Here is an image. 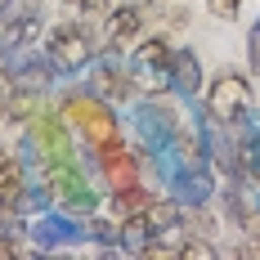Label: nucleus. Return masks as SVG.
Masks as SVG:
<instances>
[{
    "label": "nucleus",
    "instance_id": "12",
    "mask_svg": "<svg viewBox=\"0 0 260 260\" xmlns=\"http://www.w3.org/2000/svg\"><path fill=\"white\" fill-rule=\"evenodd\" d=\"M180 260H215V247H211L202 234H188L184 229V242H180Z\"/></svg>",
    "mask_w": 260,
    "mask_h": 260
},
{
    "label": "nucleus",
    "instance_id": "8",
    "mask_svg": "<svg viewBox=\"0 0 260 260\" xmlns=\"http://www.w3.org/2000/svg\"><path fill=\"white\" fill-rule=\"evenodd\" d=\"M171 85L184 90V94H198V90H202V68H198V58L188 50L171 54Z\"/></svg>",
    "mask_w": 260,
    "mask_h": 260
},
{
    "label": "nucleus",
    "instance_id": "2",
    "mask_svg": "<svg viewBox=\"0 0 260 260\" xmlns=\"http://www.w3.org/2000/svg\"><path fill=\"white\" fill-rule=\"evenodd\" d=\"M251 85H247V77L242 72H220V77L211 81L207 90V108L215 121H224V126H234V121H242L247 112H251Z\"/></svg>",
    "mask_w": 260,
    "mask_h": 260
},
{
    "label": "nucleus",
    "instance_id": "5",
    "mask_svg": "<svg viewBox=\"0 0 260 260\" xmlns=\"http://www.w3.org/2000/svg\"><path fill=\"white\" fill-rule=\"evenodd\" d=\"M50 58L58 63V68H81L85 58H90V36H85V27L72 18V23H58L50 27Z\"/></svg>",
    "mask_w": 260,
    "mask_h": 260
},
{
    "label": "nucleus",
    "instance_id": "1",
    "mask_svg": "<svg viewBox=\"0 0 260 260\" xmlns=\"http://www.w3.org/2000/svg\"><path fill=\"white\" fill-rule=\"evenodd\" d=\"M63 117H68V126L81 130V139H85L94 153L108 148L112 139H121V130H117V121H112L108 104L94 99V94H68V99H63Z\"/></svg>",
    "mask_w": 260,
    "mask_h": 260
},
{
    "label": "nucleus",
    "instance_id": "16",
    "mask_svg": "<svg viewBox=\"0 0 260 260\" xmlns=\"http://www.w3.org/2000/svg\"><path fill=\"white\" fill-rule=\"evenodd\" d=\"M18 251H23V247L14 242V234H9V238H0V256H18Z\"/></svg>",
    "mask_w": 260,
    "mask_h": 260
},
{
    "label": "nucleus",
    "instance_id": "17",
    "mask_svg": "<svg viewBox=\"0 0 260 260\" xmlns=\"http://www.w3.org/2000/svg\"><path fill=\"white\" fill-rule=\"evenodd\" d=\"M5 161H9V157H5V148H0V171H5Z\"/></svg>",
    "mask_w": 260,
    "mask_h": 260
},
{
    "label": "nucleus",
    "instance_id": "6",
    "mask_svg": "<svg viewBox=\"0 0 260 260\" xmlns=\"http://www.w3.org/2000/svg\"><path fill=\"white\" fill-rule=\"evenodd\" d=\"M99 166H104V175H108V184H112V188L139 180V157L126 153V148H121V139H112L108 148H99Z\"/></svg>",
    "mask_w": 260,
    "mask_h": 260
},
{
    "label": "nucleus",
    "instance_id": "15",
    "mask_svg": "<svg viewBox=\"0 0 260 260\" xmlns=\"http://www.w3.org/2000/svg\"><path fill=\"white\" fill-rule=\"evenodd\" d=\"M247 58H251V72H260V23L251 27V36H247Z\"/></svg>",
    "mask_w": 260,
    "mask_h": 260
},
{
    "label": "nucleus",
    "instance_id": "14",
    "mask_svg": "<svg viewBox=\"0 0 260 260\" xmlns=\"http://www.w3.org/2000/svg\"><path fill=\"white\" fill-rule=\"evenodd\" d=\"M207 9L215 14V18H224V23L238 18V0H207Z\"/></svg>",
    "mask_w": 260,
    "mask_h": 260
},
{
    "label": "nucleus",
    "instance_id": "4",
    "mask_svg": "<svg viewBox=\"0 0 260 260\" xmlns=\"http://www.w3.org/2000/svg\"><path fill=\"white\" fill-rule=\"evenodd\" d=\"M45 193H54L63 207H72V211H94V193H90L85 175L77 171V161H68V166H45Z\"/></svg>",
    "mask_w": 260,
    "mask_h": 260
},
{
    "label": "nucleus",
    "instance_id": "3",
    "mask_svg": "<svg viewBox=\"0 0 260 260\" xmlns=\"http://www.w3.org/2000/svg\"><path fill=\"white\" fill-rule=\"evenodd\" d=\"M31 148L41 153V166H68V161H72V135H68V117L36 112V117H31Z\"/></svg>",
    "mask_w": 260,
    "mask_h": 260
},
{
    "label": "nucleus",
    "instance_id": "9",
    "mask_svg": "<svg viewBox=\"0 0 260 260\" xmlns=\"http://www.w3.org/2000/svg\"><path fill=\"white\" fill-rule=\"evenodd\" d=\"M139 27H144V9H139V5H121V9L108 18V45H121L130 36H139Z\"/></svg>",
    "mask_w": 260,
    "mask_h": 260
},
{
    "label": "nucleus",
    "instance_id": "11",
    "mask_svg": "<svg viewBox=\"0 0 260 260\" xmlns=\"http://www.w3.org/2000/svg\"><path fill=\"white\" fill-rule=\"evenodd\" d=\"M94 85H99V94H104V99H117V104H121V99L130 94V85H135V81H130L126 72H117V68H99V72H94Z\"/></svg>",
    "mask_w": 260,
    "mask_h": 260
},
{
    "label": "nucleus",
    "instance_id": "10",
    "mask_svg": "<svg viewBox=\"0 0 260 260\" xmlns=\"http://www.w3.org/2000/svg\"><path fill=\"white\" fill-rule=\"evenodd\" d=\"M148 207H153V193H148V188H139V180L112 188V211H117L121 220H126V215H144Z\"/></svg>",
    "mask_w": 260,
    "mask_h": 260
},
{
    "label": "nucleus",
    "instance_id": "7",
    "mask_svg": "<svg viewBox=\"0 0 260 260\" xmlns=\"http://www.w3.org/2000/svg\"><path fill=\"white\" fill-rule=\"evenodd\" d=\"M27 198V184H23V161H5V171H0V211L9 215V211H18Z\"/></svg>",
    "mask_w": 260,
    "mask_h": 260
},
{
    "label": "nucleus",
    "instance_id": "13",
    "mask_svg": "<svg viewBox=\"0 0 260 260\" xmlns=\"http://www.w3.org/2000/svg\"><path fill=\"white\" fill-rule=\"evenodd\" d=\"M68 9L77 18H104V14H112V0H68Z\"/></svg>",
    "mask_w": 260,
    "mask_h": 260
}]
</instances>
